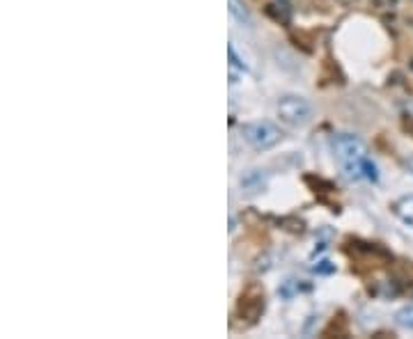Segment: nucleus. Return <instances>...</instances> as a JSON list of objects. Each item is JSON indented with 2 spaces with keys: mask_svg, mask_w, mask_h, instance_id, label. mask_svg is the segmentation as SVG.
<instances>
[{
  "mask_svg": "<svg viewBox=\"0 0 413 339\" xmlns=\"http://www.w3.org/2000/svg\"><path fill=\"white\" fill-rule=\"evenodd\" d=\"M333 147H335V156H338L347 177L354 181H358V179L377 181V177H379L377 166L367 158V151H365V145L361 142V138H356L352 133H340V136H335Z\"/></svg>",
  "mask_w": 413,
  "mask_h": 339,
  "instance_id": "f257e3e1",
  "label": "nucleus"
},
{
  "mask_svg": "<svg viewBox=\"0 0 413 339\" xmlns=\"http://www.w3.org/2000/svg\"><path fill=\"white\" fill-rule=\"evenodd\" d=\"M276 115L285 126L301 128L312 119V103L301 94H285L276 103Z\"/></svg>",
  "mask_w": 413,
  "mask_h": 339,
  "instance_id": "f03ea898",
  "label": "nucleus"
},
{
  "mask_svg": "<svg viewBox=\"0 0 413 339\" xmlns=\"http://www.w3.org/2000/svg\"><path fill=\"white\" fill-rule=\"evenodd\" d=\"M242 140L257 151H267L282 140V131L269 119H253V122L242 124Z\"/></svg>",
  "mask_w": 413,
  "mask_h": 339,
  "instance_id": "7ed1b4c3",
  "label": "nucleus"
},
{
  "mask_svg": "<svg viewBox=\"0 0 413 339\" xmlns=\"http://www.w3.org/2000/svg\"><path fill=\"white\" fill-rule=\"evenodd\" d=\"M390 211H393V216L397 218V221L413 227V193L411 195H399L397 200H393V204H390Z\"/></svg>",
  "mask_w": 413,
  "mask_h": 339,
  "instance_id": "20e7f679",
  "label": "nucleus"
},
{
  "mask_svg": "<svg viewBox=\"0 0 413 339\" xmlns=\"http://www.w3.org/2000/svg\"><path fill=\"white\" fill-rule=\"evenodd\" d=\"M227 12H230V19L234 24H239L242 28H253V16H251V9H248L242 0H230V7H227Z\"/></svg>",
  "mask_w": 413,
  "mask_h": 339,
  "instance_id": "39448f33",
  "label": "nucleus"
},
{
  "mask_svg": "<svg viewBox=\"0 0 413 339\" xmlns=\"http://www.w3.org/2000/svg\"><path fill=\"white\" fill-rule=\"evenodd\" d=\"M239 183H242V188L248 191V193H257L264 188V177H262V170H248L242 174V179H239Z\"/></svg>",
  "mask_w": 413,
  "mask_h": 339,
  "instance_id": "423d86ee",
  "label": "nucleus"
},
{
  "mask_svg": "<svg viewBox=\"0 0 413 339\" xmlns=\"http://www.w3.org/2000/svg\"><path fill=\"white\" fill-rule=\"evenodd\" d=\"M227 53H230V76H232V83H237V71H242V74L248 71V64H244L242 60H239L234 44H230V46H227Z\"/></svg>",
  "mask_w": 413,
  "mask_h": 339,
  "instance_id": "0eeeda50",
  "label": "nucleus"
},
{
  "mask_svg": "<svg viewBox=\"0 0 413 339\" xmlns=\"http://www.w3.org/2000/svg\"><path fill=\"white\" fill-rule=\"evenodd\" d=\"M397 323L404 328H413V305H407L404 310L397 312Z\"/></svg>",
  "mask_w": 413,
  "mask_h": 339,
  "instance_id": "6e6552de",
  "label": "nucleus"
},
{
  "mask_svg": "<svg viewBox=\"0 0 413 339\" xmlns=\"http://www.w3.org/2000/svg\"><path fill=\"white\" fill-rule=\"evenodd\" d=\"M407 168H409V172H413V154L407 158Z\"/></svg>",
  "mask_w": 413,
  "mask_h": 339,
  "instance_id": "1a4fd4ad",
  "label": "nucleus"
}]
</instances>
